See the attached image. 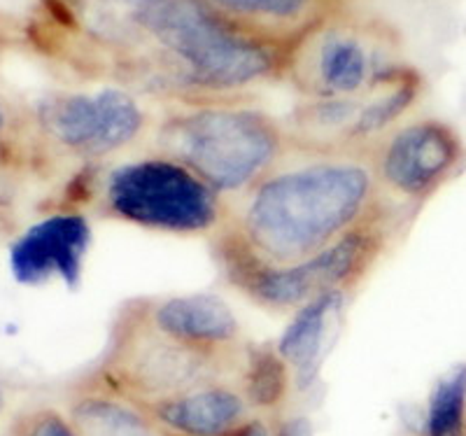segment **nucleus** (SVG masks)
Returning a JSON list of instances; mask_svg holds the SVG:
<instances>
[{
  "instance_id": "nucleus-19",
  "label": "nucleus",
  "mask_w": 466,
  "mask_h": 436,
  "mask_svg": "<svg viewBox=\"0 0 466 436\" xmlns=\"http://www.w3.org/2000/svg\"><path fill=\"white\" fill-rule=\"evenodd\" d=\"M22 436H80L75 422L58 411H40L33 415Z\"/></svg>"
},
{
  "instance_id": "nucleus-17",
  "label": "nucleus",
  "mask_w": 466,
  "mask_h": 436,
  "mask_svg": "<svg viewBox=\"0 0 466 436\" xmlns=\"http://www.w3.org/2000/svg\"><path fill=\"white\" fill-rule=\"evenodd\" d=\"M238 380L257 411L278 409L291 388V373L276 348H248Z\"/></svg>"
},
{
  "instance_id": "nucleus-16",
  "label": "nucleus",
  "mask_w": 466,
  "mask_h": 436,
  "mask_svg": "<svg viewBox=\"0 0 466 436\" xmlns=\"http://www.w3.org/2000/svg\"><path fill=\"white\" fill-rule=\"evenodd\" d=\"M80 436H164L138 404L89 385L70 406Z\"/></svg>"
},
{
  "instance_id": "nucleus-22",
  "label": "nucleus",
  "mask_w": 466,
  "mask_h": 436,
  "mask_svg": "<svg viewBox=\"0 0 466 436\" xmlns=\"http://www.w3.org/2000/svg\"><path fill=\"white\" fill-rule=\"evenodd\" d=\"M96 3H106V5H122L124 10H136L147 0H96Z\"/></svg>"
},
{
  "instance_id": "nucleus-7",
  "label": "nucleus",
  "mask_w": 466,
  "mask_h": 436,
  "mask_svg": "<svg viewBox=\"0 0 466 436\" xmlns=\"http://www.w3.org/2000/svg\"><path fill=\"white\" fill-rule=\"evenodd\" d=\"M399 224L401 215L385 210L319 255L289 267H257L245 261L218 264L228 285L240 289L255 306L291 315L324 294L355 292L380 261Z\"/></svg>"
},
{
  "instance_id": "nucleus-3",
  "label": "nucleus",
  "mask_w": 466,
  "mask_h": 436,
  "mask_svg": "<svg viewBox=\"0 0 466 436\" xmlns=\"http://www.w3.org/2000/svg\"><path fill=\"white\" fill-rule=\"evenodd\" d=\"M143 149L187 166L224 198L243 194L289 149L285 124L257 106L185 101L154 119Z\"/></svg>"
},
{
  "instance_id": "nucleus-24",
  "label": "nucleus",
  "mask_w": 466,
  "mask_h": 436,
  "mask_svg": "<svg viewBox=\"0 0 466 436\" xmlns=\"http://www.w3.org/2000/svg\"><path fill=\"white\" fill-rule=\"evenodd\" d=\"M0 409H3V394H0Z\"/></svg>"
},
{
  "instance_id": "nucleus-2",
  "label": "nucleus",
  "mask_w": 466,
  "mask_h": 436,
  "mask_svg": "<svg viewBox=\"0 0 466 436\" xmlns=\"http://www.w3.org/2000/svg\"><path fill=\"white\" fill-rule=\"evenodd\" d=\"M131 22L159 56L166 85L187 101L228 98L285 70V47L228 22L210 0H147Z\"/></svg>"
},
{
  "instance_id": "nucleus-5",
  "label": "nucleus",
  "mask_w": 466,
  "mask_h": 436,
  "mask_svg": "<svg viewBox=\"0 0 466 436\" xmlns=\"http://www.w3.org/2000/svg\"><path fill=\"white\" fill-rule=\"evenodd\" d=\"M245 352L248 348L238 355H215L185 346L154 330L133 299L124 303L112 322L91 385L143 406L212 380L238 378Z\"/></svg>"
},
{
  "instance_id": "nucleus-9",
  "label": "nucleus",
  "mask_w": 466,
  "mask_h": 436,
  "mask_svg": "<svg viewBox=\"0 0 466 436\" xmlns=\"http://www.w3.org/2000/svg\"><path fill=\"white\" fill-rule=\"evenodd\" d=\"M378 189L394 213H415L466 166V145L451 122L408 117L366 149Z\"/></svg>"
},
{
  "instance_id": "nucleus-1",
  "label": "nucleus",
  "mask_w": 466,
  "mask_h": 436,
  "mask_svg": "<svg viewBox=\"0 0 466 436\" xmlns=\"http://www.w3.org/2000/svg\"><path fill=\"white\" fill-rule=\"evenodd\" d=\"M392 210L380 197L366 152L289 145L268 173L228 198L215 240L218 261L289 267L319 255L350 231Z\"/></svg>"
},
{
  "instance_id": "nucleus-6",
  "label": "nucleus",
  "mask_w": 466,
  "mask_h": 436,
  "mask_svg": "<svg viewBox=\"0 0 466 436\" xmlns=\"http://www.w3.org/2000/svg\"><path fill=\"white\" fill-rule=\"evenodd\" d=\"M399 49L392 26L340 7L287 47L282 77L303 101L350 98L397 73Z\"/></svg>"
},
{
  "instance_id": "nucleus-12",
  "label": "nucleus",
  "mask_w": 466,
  "mask_h": 436,
  "mask_svg": "<svg viewBox=\"0 0 466 436\" xmlns=\"http://www.w3.org/2000/svg\"><path fill=\"white\" fill-rule=\"evenodd\" d=\"M136 303L154 330L185 346L215 355H238L248 348L238 318L215 294H164Z\"/></svg>"
},
{
  "instance_id": "nucleus-11",
  "label": "nucleus",
  "mask_w": 466,
  "mask_h": 436,
  "mask_svg": "<svg viewBox=\"0 0 466 436\" xmlns=\"http://www.w3.org/2000/svg\"><path fill=\"white\" fill-rule=\"evenodd\" d=\"M91 243V224L85 213L64 210L28 227L10 250L12 273L19 282L40 285L58 278L75 288Z\"/></svg>"
},
{
  "instance_id": "nucleus-8",
  "label": "nucleus",
  "mask_w": 466,
  "mask_h": 436,
  "mask_svg": "<svg viewBox=\"0 0 466 436\" xmlns=\"http://www.w3.org/2000/svg\"><path fill=\"white\" fill-rule=\"evenodd\" d=\"M422 94V75L403 64L397 73L357 96L301 101L282 124L294 147L366 152L390 128L410 117Z\"/></svg>"
},
{
  "instance_id": "nucleus-20",
  "label": "nucleus",
  "mask_w": 466,
  "mask_h": 436,
  "mask_svg": "<svg viewBox=\"0 0 466 436\" xmlns=\"http://www.w3.org/2000/svg\"><path fill=\"white\" fill-rule=\"evenodd\" d=\"M224 436H278V430L270 425L266 418L255 415V418H249L245 425H240L238 430L228 431V434H224Z\"/></svg>"
},
{
  "instance_id": "nucleus-15",
  "label": "nucleus",
  "mask_w": 466,
  "mask_h": 436,
  "mask_svg": "<svg viewBox=\"0 0 466 436\" xmlns=\"http://www.w3.org/2000/svg\"><path fill=\"white\" fill-rule=\"evenodd\" d=\"M243 31L278 47H289L308 28L340 10V0H210Z\"/></svg>"
},
{
  "instance_id": "nucleus-10",
  "label": "nucleus",
  "mask_w": 466,
  "mask_h": 436,
  "mask_svg": "<svg viewBox=\"0 0 466 436\" xmlns=\"http://www.w3.org/2000/svg\"><path fill=\"white\" fill-rule=\"evenodd\" d=\"M37 122L52 145L91 166H106L143 145L152 128L147 107L119 85L45 98L37 106Z\"/></svg>"
},
{
  "instance_id": "nucleus-14",
  "label": "nucleus",
  "mask_w": 466,
  "mask_h": 436,
  "mask_svg": "<svg viewBox=\"0 0 466 436\" xmlns=\"http://www.w3.org/2000/svg\"><path fill=\"white\" fill-rule=\"evenodd\" d=\"M350 292H331L306 303L289 315L276 352L291 373L299 390H310L319 378L331 343L339 336L348 309Z\"/></svg>"
},
{
  "instance_id": "nucleus-18",
  "label": "nucleus",
  "mask_w": 466,
  "mask_h": 436,
  "mask_svg": "<svg viewBox=\"0 0 466 436\" xmlns=\"http://www.w3.org/2000/svg\"><path fill=\"white\" fill-rule=\"evenodd\" d=\"M420 436H466V364L439 378L424 406Z\"/></svg>"
},
{
  "instance_id": "nucleus-13",
  "label": "nucleus",
  "mask_w": 466,
  "mask_h": 436,
  "mask_svg": "<svg viewBox=\"0 0 466 436\" xmlns=\"http://www.w3.org/2000/svg\"><path fill=\"white\" fill-rule=\"evenodd\" d=\"M140 409L164 436H224L255 418V406L238 378H222Z\"/></svg>"
},
{
  "instance_id": "nucleus-21",
  "label": "nucleus",
  "mask_w": 466,
  "mask_h": 436,
  "mask_svg": "<svg viewBox=\"0 0 466 436\" xmlns=\"http://www.w3.org/2000/svg\"><path fill=\"white\" fill-rule=\"evenodd\" d=\"M278 436H308V430L301 422H291V425H285L282 430H278Z\"/></svg>"
},
{
  "instance_id": "nucleus-4",
  "label": "nucleus",
  "mask_w": 466,
  "mask_h": 436,
  "mask_svg": "<svg viewBox=\"0 0 466 436\" xmlns=\"http://www.w3.org/2000/svg\"><path fill=\"white\" fill-rule=\"evenodd\" d=\"M96 213L147 231L215 236L227 222L228 201L187 166L145 149L140 157L110 161L86 182Z\"/></svg>"
},
{
  "instance_id": "nucleus-23",
  "label": "nucleus",
  "mask_w": 466,
  "mask_h": 436,
  "mask_svg": "<svg viewBox=\"0 0 466 436\" xmlns=\"http://www.w3.org/2000/svg\"><path fill=\"white\" fill-rule=\"evenodd\" d=\"M5 128H7V115L5 110H3V106H0V134H3Z\"/></svg>"
}]
</instances>
